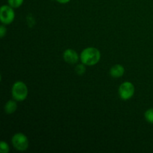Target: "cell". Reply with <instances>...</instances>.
<instances>
[{
	"instance_id": "2",
	"label": "cell",
	"mask_w": 153,
	"mask_h": 153,
	"mask_svg": "<svg viewBox=\"0 0 153 153\" xmlns=\"http://www.w3.org/2000/svg\"><path fill=\"white\" fill-rule=\"evenodd\" d=\"M28 90L26 85L21 81L14 82L11 88V94L13 100L17 102H22L28 97Z\"/></svg>"
},
{
	"instance_id": "12",
	"label": "cell",
	"mask_w": 153,
	"mask_h": 153,
	"mask_svg": "<svg viewBox=\"0 0 153 153\" xmlns=\"http://www.w3.org/2000/svg\"><path fill=\"white\" fill-rule=\"evenodd\" d=\"M9 150H10V148H9L8 144L4 140L1 141L0 143V152L1 153H8Z\"/></svg>"
},
{
	"instance_id": "7",
	"label": "cell",
	"mask_w": 153,
	"mask_h": 153,
	"mask_svg": "<svg viewBox=\"0 0 153 153\" xmlns=\"http://www.w3.org/2000/svg\"><path fill=\"white\" fill-rule=\"evenodd\" d=\"M125 73V68L121 64H115L110 69V76L114 79L121 78Z\"/></svg>"
},
{
	"instance_id": "9",
	"label": "cell",
	"mask_w": 153,
	"mask_h": 153,
	"mask_svg": "<svg viewBox=\"0 0 153 153\" xmlns=\"http://www.w3.org/2000/svg\"><path fill=\"white\" fill-rule=\"evenodd\" d=\"M86 65L82 63V64H79L76 66V68H75V71L76 73L79 76H82L83 74H85V72H86Z\"/></svg>"
},
{
	"instance_id": "11",
	"label": "cell",
	"mask_w": 153,
	"mask_h": 153,
	"mask_svg": "<svg viewBox=\"0 0 153 153\" xmlns=\"http://www.w3.org/2000/svg\"><path fill=\"white\" fill-rule=\"evenodd\" d=\"M24 0H7V2L10 6H11L13 8H17L19 7L23 3Z\"/></svg>"
},
{
	"instance_id": "1",
	"label": "cell",
	"mask_w": 153,
	"mask_h": 153,
	"mask_svg": "<svg viewBox=\"0 0 153 153\" xmlns=\"http://www.w3.org/2000/svg\"><path fill=\"white\" fill-rule=\"evenodd\" d=\"M101 58L100 50L95 47H88L82 50L80 55V60L86 66L96 65Z\"/></svg>"
},
{
	"instance_id": "10",
	"label": "cell",
	"mask_w": 153,
	"mask_h": 153,
	"mask_svg": "<svg viewBox=\"0 0 153 153\" xmlns=\"http://www.w3.org/2000/svg\"><path fill=\"white\" fill-rule=\"evenodd\" d=\"M144 117L148 123L153 124V108L148 109L145 111Z\"/></svg>"
},
{
	"instance_id": "14",
	"label": "cell",
	"mask_w": 153,
	"mask_h": 153,
	"mask_svg": "<svg viewBox=\"0 0 153 153\" xmlns=\"http://www.w3.org/2000/svg\"><path fill=\"white\" fill-rule=\"evenodd\" d=\"M55 1H57L60 4H67V3L70 2V0H55Z\"/></svg>"
},
{
	"instance_id": "3",
	"label": "cell",
	"mask_w": 153,
	"mask_h": 153,
	"mask_svg": "<svg viewBox=\"0 0 153 153\" xmlns=\"http://www.w3.org/2000/svg\"><path fill=\"white\" fill-rule=\"evenodd\" d=\"M12 144L13 147L18 151H25L29 146V141L28 137L23 133H16L11 138Z\"/></svg>"
},
{
	"instance_id": "5",
	"label": "cell",
	"mask_w": 153,
	"mask_h": 153,
	"mask_svg": "<svg viewBox=\"0 0 153 153\" xmlns=\"http://www.w3.org/2000/svg\"><path fill=\"white\" fill-rule=\"evenodd\" d=\"M134 86L131 82H125L122 83L118 90L119 97L123 100H128L134 96Z\"/></svg>"
},
{
	"instance_id": "4",
	"label": "cell",
	"mask_w": 153,
	"mask_h": 153,
	"mask_svg": "<svg viewBox=\"0 0 153 153\" xmlns=\"http://www.w3.org/2000/svg\"><path fill=\"white\" fill-rule=\"evenodd\" d=\"M15 12L13 7L8 5H2L0 8V20L3 25H9L14 20Z\"/></svg>"
},
{
	"instance_id": "8",
	"label": "cell",
	"mask_w": 153,
	"mask_h": 153,
	"mask_svg": "<svg viewBox=\"0 0 153 153\" xmlns=\"http://www.w3.org/2000/svg\"><path fill=\"white\" fill-rule=\"evenodd\" d=\"M16 102L17 101H16L15 100H10L5 103L4 107L5 114H13L16 111V109H17Z\"/></svg>"
},
{
	"instance_id": "13",
	"label": "cell",
	"mask_w": 153,
	"mask_h": 153,
	"mask_svg": "<svg viewBox=\"0 0 153 153\" xmlns=\"http://www.w3.org/2000/svg\"><path fill=\"white\" fill-rule=\"evenodd\" d=\"M6 32H7V29H6V28L4 27V25H1V26H0V37H1V38H3V37L6 35Z\"/></svg>"
},
{
	"instance_id": "6",
	"label": "cell",
	"mask_w": 153,
	"mask_h": 153,
	"mask_svg": "<svg viewBox=\"0 0 153 153\" xmlns=\"http://www.w3.org/2000/svg\"><path fill=\"white\" fill-rule=\"evenodd\" d=\"M63 58L65 62L70 64H75L79 61V54L74 49H66L63 54Z\"/></svg>"
}]
</instances>
